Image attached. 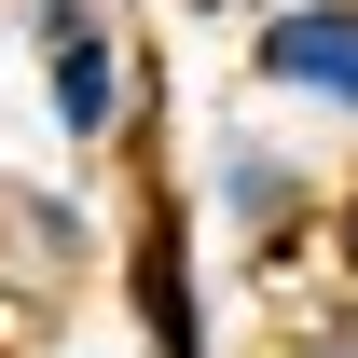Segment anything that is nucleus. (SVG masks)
Masks as SVG:
<instances>
[{"label":"nucleus","mask_w":358,"mask_h":358,"mask_svg":"<svg viewBox=\"0 0 358 358\" xmlns=\"http://www.w3.org/2000/svg\"><path fill=\"white\" fill-rule=\"evenodd\" d=\"M28 42H42V110H55V138H124V42H110V14L96 0H28Z\"/></svg>","instance_id":"1"},{"label":"nucleus","mask_w":358,"mask_h":358,"mask_svg":"<svg viewBox=\"0 0 358 358\" xmlns=\"http://www.w3.org/2000/svg\"><path fill=\"white\" fill-rule=\"evenodd\" d=\"M248 69H262L275 96L358 124V0H275L262 28H248Z\"/></svg>","instance_id":"2"},{"label":"nucleus","mask_w":358,"mask_h":358,"mask_svg":"<svg viewBox=\"0 0 358 358\" xmlns=\"http://www.w3.org/2000/svg\"><path fill=\"white\" fill-rule=\"evenodd\" d=\"M207 207H221V221L248 234L262 262H289V248H303V234H317V179L289 166L275 138H234L221 166H207Z\"/></svg>","instance_id":"3"},{"label":"nucleus","mask_w":358,"mask_h":358,"mask_svg":"<svg viewBox=\"0 0 358 358\" xmlns=\"http://www.w3.org/2000/svg\"><path fill=\"white\" fill-rule=\"evenodd\" d=\"M138 331H152V358H207V289H193V221L179 207H152L138 221Z\"/></svg>","instance_id":"4"},{"label":"nucleus","mask_w":358,"mask_h":358,"mask_svg":"<svg viewBox=\"0 0 358 358\" xmlns=\"http://www.w3.org/2000/svg\"><path fill=\"white\" fill-rule=\"evenodd\" d=\"M331 262H345V289H358V179L331 193Z\"/></svg>","instance_id":"5"},{"label":"nucleus","mask_w":358,"mask_h":358,"mask_svg":"<svg viewBox=\"0 0 358 358\" xmlns=\"http://www.w3.org/2000/svg\"><path fill=\"white\" fill-rule=\"evenodd\" d=\"M289 358H358V331H331V345H289Z\"/></svg>","instance_id":"6"}]
</instances>
